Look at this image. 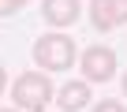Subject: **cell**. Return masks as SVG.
I'll use <instances>...</instances> for the list:
<instances>
[{
    "instance_id": "8992f818",
    "label": "cell",
    "mask_w": 127,
    "mask_h": 112,
    "mask_svg": "<svg viewBox=\"0 0 127 112\" xmlns=\"http://www.w3.org/2000/svg\"><path fill=\"white\" fill-rule=\"evenodd\" d=\"M86 105H90V82L86 79H71L56 90V108L60 112H79Z\"/></svg>"
},
{
    "instance_id": "30bf717a",
    "label": "cell",
    "mask_w": 127,
    "mask_h": 112,
    "mask_svg": "<svg viewBox=\"0 0 127 112\" xmlns=\"http://www.w3.org/2000/svg\"><path fill=\"white\" fill-rule=\"evenodd\" d=\"M120 86H123V97H127V71H123V79H120Z\"/></svg>"
},
{
    "instance_id": "6da1fadb",
    "label": "cell",
    "mask_w": 127,
    "mask_h": 112,
    "mask_svg": "<svg viewBox=\"0 0 127 112\" xmlns=\"http://www.w3.org/2000/svg\"><path fill=\"white\" fill-rule=\"evenodd\" d=\"M79 45L67 37V34H60V30H52V34H41L37 41H34V64H37V71H71V64L79 60V52H75Z\"/></svg>"
},
{
    "instance_id": "3957f363",
    "label": "cell",
    "mask_w": 127,
    "mask_h": 112,
    "mask_svg": "<svg viewBox=\"0 0 127 112\" xmlns=\"http://www.w3.org/2000/svg\"><path fill=\"white\" fill-rule=\"evenodd\" d=\"M79 67H82V79H86L90 86L116 79V49H108V45H90V49L79 56Z\"/></svg>"
},
{
    "instance_id": "7a4b0ae2",
    "label": "cell",
    "mask_w": 127,
    "mask_h": 112,
    "mask_svg": "<svg viewBox=\"0 0 127 112\" xmlns=\"http://www.w3.org/2000/svg\"><path fill=\"white\" fill-rule=\"evenodd\" d=\"M11 101L15 108L23 112H41L56 101V90H52V79H45V71H23L15 82H11Z\"/></svg>"
},
{
    "instance_id": "ba28073f",
    "label": "cell",
    "mask_w": 127,
    "mask_h": 112,
    "mask_svg": "<svg viewBox=\"0 0 127 112\" xmlns=\"http://www.w3.org/2000/svg\"><path fill=\"white\" fill-rule=\"evenodd\" d=\"M94 112H127V108H123V101H112V97H108V101L94 105Z\"/></svg>"
},
{
    "instance_id": "9c48e42d",
    "label": "cell",
    "mask_w": 127,
    "mask_h": 112,
    "mask_svg": "<svg viewBox=\"0 0 127 112\" xmlns=\"http://www.w3.org/2000/svg\"><path fill=\"white\" fill-rule=\"evenodd\" d=\"M4 90H8V71L0 67V93H4Z\"/></svg>"
},
{
    "instance_id": "8fae6325",
    "label": "cell",
    "mask_w": 127,
    "mask_h": 112,
    "mask_svg": "<svg viewBox=\"0 0 127 112\" xmlns=\"http://www.w3.org/2000/svg\"><path fill=\"white\" fill-rule=\"evenodd\" d=\"M0 112H23V108H0Z\"/></svg>"
},
{
    "instance_id": "277c9868",
    "label": "cell",
    "mask_w": 127,
    "mask_h": 112,
    "mask_svg": "<svg viewBox=\"0 0 127 112\" xmlns=\"http://www.w3.org/2000/svg\"><path fill=\"white\" fill-rule=\"evenodd\" d=\"M90 23L101 34L123 26L127 23V0H90Z\"/></svg>"
},
{
    "instance_id": "52a82bcc",
    "label": "cell",
    "mask_w": 127,
    "mask_h": 112,
    "mask_svg": "<svg viewBox=\"0 0 127 112\" xmlns=\"http://www.w3.org/2000/svg\"><path fill=\"white\" fill-rule=\"evenodd\" d=\"M26 4H30V0H0V19H11V15H19Z\"/></svg>"
},
{
    "instance_id": "5b68a950",
    "label": "cell",
    "mask_w": 127,
    "mask_h": 112,
    "mask_svg": "<svg viewBox=\"0 0 127 112\" xmlns=\"http://www.w3.org/2000/svg\"><path fill=\"white\" fill-rule=\"evenodd\" d=\"M41 15H45V23L52 26V30H67V26H75L79 23V15H82V4L79 0H41Z\"/></svg>"
}]
</instances>
